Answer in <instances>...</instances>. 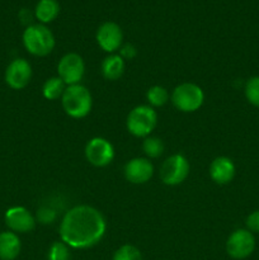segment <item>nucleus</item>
<instances>
[{"instance_id": "obj_23", "label": "nucleus", "mask_w": 259, "mask_h": 260, "mask_svg": "<svg viewBox=\"0 0 259 260\" xmlns=\"http://www.w3.org/2000/svg\"><path fill=\"white\" fill-rule=\"evenodd\" d=\"M113 260H142V255L134 245H123L117 249Z\"/></svg>"}, {"instance_id": "obj_7", "label": "nucleus", "mask_w": 259, "mask_h": 260, "mask_svg": "<svg viewBox=\"0 0 259 260\" xmlns=\"http://www.w3.org/2000/svg\"><path fill=\"white\" fill-rule=\"evenodd\" d=\"M189 174V162L183 155L175 154L168 157L160 169V178L167 185H178Z\"/></svg>"}, {"instance_id": "obj_10", "label": "nucleus", "mask_w": 259, "mask_h": 260, "mask_svg": "<svg viewBox=\"0 0 259 260\" xmlns=\"http://www.w3.org/2000/svg\"><path fill=\"white\" fill-rule=\"evenodd\" d=\"M32 78L30 63L24 58H15L5 70V81L14 90L25 88Z\"/></svg>"}, {"instance_id": "obj_17", "label": "nucleus", "mask_w": 259, "mask_h": 260, "mask_svg": "<svg viewBox=\"0 0 259 260\" xmlns=\"http://www.w3.org/2000/svg\"><path fill=\"white\" fill-rule=\"evenodd\" d=\"M124 73V60L119 55H109L102 62V74L107 80H118Z\"/></svg>"}, {"instance_id": "obj_4", "label": "nucleus", "mask_w": 259, "mask_h": 260, "mask_svg": "<svg viewBox=\"0 0 259 260\" xmlns=\"http://www.w3.org/2000/svg\"><path fill=\"white\" fill-rule=\"evenodd\" d=\"M157 123V114L150 106L135 107L127 116L126 126L131 135L136 137H147Z\"/></svg>"}, {"instance_id": "obj_5", "label": "nucleus", "mask_w": 259, "mask_h": 260, "mask_svg": "<svg viewBox=\"0 0 259 260\" xmlns=\"http://www.w3.org/2000/svg\"><path fill=\"white\" fill-rule=\"evenodd\" d=\"M205 101L203 90L198 85L192 83H184L178 85L173 90L172 102L179 111L190 113L201 108Z\"/></svg>"}, {"instance_id": "obj_11", "label": "nucleus", "mask_w": 259, "mask_h": 260, "mask_svg": "<svg viewBox=\"0 0 259 260\" xmlns=\"http://www.w3.org/2000/svg\"><path fill=\"white\" fill-rule=\"evenodd\" d=\"M96 42L106 52H114L122 45L123 33L119 25L114 22H104L96 30Z\"/></svg>"}, {"instance_id": "obj_27", "label": "nucleus", "mask_w": 259, "mask_h": 260, "mask_svg": "<svg viewBox=\"0 0 259 260\" xmlns=\"http://www.w3.org/2000/svg\"><path fill=\"white\" fill-rule=\"evenodd\" d=\"M19 18L22 20L23 24H25L27 27L32 25V20H33V13L28 9H22L19 13Z\"/></svg>"}, {"instance_id": "obj_19", "label": "nucleus", "mask_w": 259, "mask_h": 260, "mask_svg": "<svg viewBox=\"0 0 259 260\" xmlns=\"http://www.w3.org/2000/svg\"><path fill=\"white\" fill-rule=\"evenodd\" d=\"M146 99L152 107H163L169 101V93L164 86L154 85L146 91Z\"/></svg>"}, {"instance_id": "obj_13", "label": "nucleus", "mask_w": 259, "mask_h": 260, "mask_svg": "<svg viewBox=\"0 0 259 260\" xmlns=\"http://www.w3.org/2000/svg\"><path fill=\"white\" fill-rule=\"evenodd\" d=\"M154 174V167L145 157H135L124 165V177L132 184H144Z\"/></svg>"}, {"instance_id": "obj_6", "label": "nucleus", "mask_w": 259, "mask_h": 260, "mask_svg": "<svg viewBox=\"0 0 259 260\" xmlns=\"http://www.w3.org/2000/svg\"><path fill=\"white\" fill-rule=\"evenodd\" d=\"M255 249L254 234L246 229H238L229 236L226 241V251L233 259L241 260L250 256Z\"/></svg>"}, {"instance_id": "obj_21", "label": "nucleus", "mask_w": 259, "mask_h": 260, "mask_svg": "<svg viewBox=\"0 0 259 260\" xmlns=\"http://www.w3.org/2000/svg\"><path fill=\"white\" fill-rule=\"evenodd\" d=\"M245 98L251 106L259 108V76H253L249 79L244 88Z\"/></svg>"}, {"instance_id": "obj_18", "label": "nucleus", "mask_w": 259, "mask_h": 260, "mask_svg": "<svg viewBox=\"0 0 259 260\" xmlns=\"http://www.w3.org/2000/svg\"><path fill=\"white\" fill-rule=\"evenodd\" d=\"M66 84L61 80V78L58 76H53L50 78L48 80L45 81L42 88L43 96L48 101H56V99L61 98L66 89Z\"/></svg>"}, {"instance_id": "obj_12", "label": "nucleus", "mask_w": 259, "mask_h": 260, "mask_svg": "<svg viewBox=\"0 0 259 260\" xmlns=\"http://www.w3.org/2000/svg\"><path fill=\"white\" fill-rule=\"evenodd\" d=\"M5 223L13 233H29L35 229L36 220L24 207L15 206L5 212Z\"/></svg>"}, {"instance_id": "obj_9", "label": "nucleus", "mask_w": 259, "mask_h": 260, "mask_svg": "<svg viewBox=\"0 0 259 260\" xmlns=\"http://www.w3.org/2000/svg\"><path fill=\"white\" fill-rule=\"evenodd\" d=\"M86 160L94 167H107L114 157V149L108 140L94 137L85 146Z\"/></svg>"}, {"instance_id": "obj_22", "label": "nucleus", "mask_w": 259, "mask_h": 260, "mask_svg": "<svg viewBox=\"0 0 259 260\" xmlns=\"http://www.w3.org/2000/svg\"><path fill=\"white\" fill-rule=\"evenodd\" d=\"M48 260H70V250L69 246L62 241H55L50 246L47 254Z\"/></svg>"}, {"instance_id": "obj_14", "label": "nucleus", "mask_w": 259, "mask_h": 260, "mask_svg": "<svg viewBox=\"0 0 259 260\" xmlns=\"http://www.w3.org/2000/svg\"><path fill=\"white\" fill-rule=\"evenodd\" d=\"M235 164L230 157L218 156L211 162L210 175L217 184H229L235 177Z\"/></svg>"}, {"instance_id": "obj_20", "label": "nucleus", "mask_w": 259, "mask_h": 260, "mask_svg": "<svg viewBox=\"0 0 259 260\" xmlns=\"http://www.w3.org/2000/svg\"><path fill=\"white\" fill-rule=\"evenodd\" d=\"M142 150H144L145 155L147 157H151V159H155V157H159L160 155L164 152V144L160 139L157 137H151L147 136L146 139L144 140V144H142Z\"/></svg>"}, {"instance_id": "obj_16", "label": "nucleus", "mask_w": 259, "mask_h": 260, "mask_svg": "<svg viewBox=\"0 0 259 260\" xmlns=\"http://www.w3.org/2000/svg\"><path fill=\"white\" fill-rule=\"evenodd\" d=\"M60 14V4L57 0H40L36 5L35 17L41 24H47L53 22Z\"/></svg>"}, {"instance_id": "obj_26", "label": "nucleus", "mask_w": 259, "mask_h": 260, "mask_svg": "<svg viewBox=\"0 0 259 260\" xmlns=\"http://www.w3.org/2000/svg\"><path fill=\"white\" fill-rule=\"evenodd\" d=\"M38 220L42 223H51V221L55 220V212L52 210H48V208H42L40 212L37 213Z\"/></svg>"}, {"instance_id": "obj_3", "label": "nucleus", "mask_w": 259, "mask_h": 260, "mask_svg": "<svg viewBox=\"0 0 259 260\" xmlns=\"http://www.w3.org/2000/svg\"><path fill=\"white\" fill-rule=\"evenodd\" d=\"M23 45L33 56H47L55 47V37L45 24H32L23 32Z\"/></svg>"}, {"instance_id": "obj_1", "label": "nucleus", "mask_w": 259, "mask_h": 260, "mask_svg": "<svg viewBox=\"0 0 259 260\" xmlns=\"http://www.w3.org/2000/svg\"><path fill=\"white\" fill-rule=\"evenodd\" d=\"M107 223L96 208L80 205L69 210L60 223L61 241L69 248L88 249L103 239Z\"/></svg>"}, {"instance_id": "obj_15", "label": "nucleus", "mask_w": 259, "mask_h": 260, "mask_svg": "<svg viewBox=\"0 0 259 260\" xmlns=\"http://www.w3.org/2000/svg\"><path fill=\"white\" fill-rule=\"evenodd\" d=\"M20 248L22 244L17 234L13 231L0 233V259L14 260L19 255Z\"/></svg>"}, {"instance_id": "obj_25", "label": "nucleus", "mask_w": 259, "mask_h": 260, "mask_svg": "<svg viewBox=\"0 0 259 260\" xmlns=\"http://www.w3.org/2000/svg\"><path fill=\"white\" fill-rule=\"evenodd\" d=\"M136 55H137V51H136V48H135L134 45H130V43H127V45H124L123 47L119 48V56H121L122 58L132 60V58H134Z\"/></svg>"}, {"instance_id": "obj_24", "label": "nucleus", "mask_w": 259, "mask_h": 260, "mask_svg": "<svg viewBox=\"0 0 259 260\" xmlns=\"http://www.w3.org/2000/svg\"><path fill=\"white\" fill-rule=\"evenodd\" d=\"M246 230L253 234H259V210L254 211L246 217L245 221Z\"/></svg>"}, {"instance_id": "obj_8", "label": "nucleus", "mask_w": 259, "mask_h": 260, "mask_svg": "<svg viewBox=\"0 0 259 260\" xmlns=\"http://www.w3.org/2000/svg\"><path fill=\"white\" fill-rule=\"evenodd\" d=\"M57 73L58 78H61L66 85H76L83 79L85 73V63L78 53H66L58 62Z\"/></svg>"}, {"instance_id": "obj_2", "label": "nucleus", "mask_w": 259, "mask_h": 260, "mask_svg": "<svg viewBox=\"0 0 259 260\" xmlns=\"http://www.w3.org/2000/svg\"><path fill=\"white\" fill-rule=\"evenodd\" d=\"M62 108L66 114L73 118H84L90 113L91 94L85 86L76 84V85H69L63 91L62 96Z\"/></svg>"}]
</instances>
